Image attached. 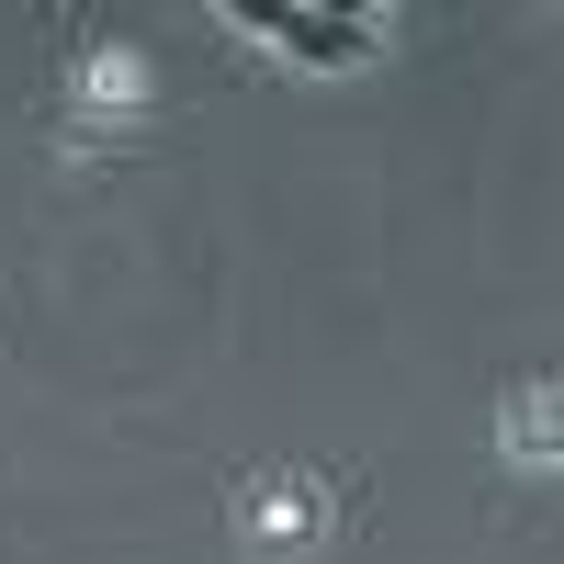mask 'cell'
Instances as JSON below:
<instances>
[{
  "instance_id": "cell-2",
  "label": "cell",
  "mask_w": 564,
  "mask_h": 564,
  "mask_svg": "<svg viewBox=\"0 0 564 564\" xmlns=\"http://www.w3.org/2000/svg\"><path fill=\"white\" fill-rule=\"evenodd\" d=\"M508 452H531V463H553V395L531 384L520 406H508Z\"/></svg>"
},
{
  "instance_id": "cell-1",
  "label": "cell",
  "mask_w": 564,
  "mask_h": 564,
  "mask_svg": "<svg viewBox=\"0 0 564 564\" xmlns=\"http://www.w3.org/2000/svg\"><path fill=\"white\" fill-rule=\"evenodd\" d=\"M260 34H282V57H294V68H361L372 45H384L372 12H316V0H271Z\"/></svg>"
}]
</instances>
